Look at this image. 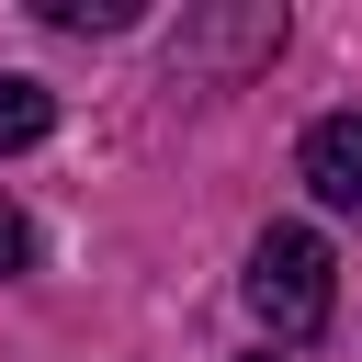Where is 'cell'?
<instances>
[{
	"mask_svg": "<svg viewBox=\"0 0 362 362\" xmlns=\"http://www.w3.org/2000/svg\"><path fill=\"white\" fill-rule=\"evenodd\" d=\"M249 305H260V328H272V339H317V328H328V305H339L328 238H317V226H272V238L249 249Z\"/></svg>",
	"mask_w": 362,
	"mask_h": 362,
	"instance_id": "1",
	"label": "cell"
},
{
	"mask_svg": "<svg viewBox=\"0 0 362 362\" xmlns=\"http://www.w3.org/2000/svg\"><path fill=\"white\" fill-rule=\"evenodd\" d=\"M305 181H317V204L362 215V113H328V124H305Z\"/></svg>",
	"mask_w": 362,
	"mask_h": 362,
	"instance_id": "2",
	"label": "cell"
},
{
	"mask_svg": "<svg viewBox=\"0 0 362 362\" xmlns=\"http://www.w3.org/2000/svg\"><path fill=\"white\" fill-rule=\"evenodd\" d=\"M34 11H45L57 34H124V23H136V0H34Z\"/></svg>",
	"mask_w": 362,
	"mask_h": 362,
	"instance_id": "4",
	"label": "cell"
},
{
	"mask_svg": "<svg viewBox=\"0 0 362 362\" xmlns=\"http://www.w3.org/2000/svg\"><path fill=\"white\" fill-rule=\"evenodd\" d=\"M45 124H57V102H45V79H11V68H0V147H34Z\"/></svg>",
	"mask_w": 362,
	"mask_h": 362,
	"instance_id": "3",
	"label": "cell"
},
{
	"mask_svg": "<svg viewBox=\"0 0 362 362\" xmlns=\"http://www.w3.org/2000/svg\"><path fill=\"white\" fill-rule=\"evenodd\" d=\"M11 260H23V215L0 204V272H11Z\"/></svg>",
	"mask_w": 362,
	"mask_h": 362,
	"instance_id": "5",
	"label": "cell"
}]
</instances>
